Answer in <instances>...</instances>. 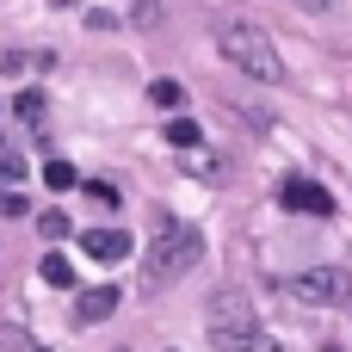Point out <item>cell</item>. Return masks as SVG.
Wrapping results in <instances>:
<instances>
[{"mask_svg": "<svg viewBox=\"0 0 352 352\" xmlns=\"http://www.w3.org/2000/svg\"><path fill=\"white\" fill-rule=\"evenodd\" d=\"M198 254H204V235L192 223H161L155 241H148V254H142V266H136V291L142 297H161L167 285H179L198 266Z\"/></svg>", "mask_w": 352, "mask_h": 352, "instance_id": "cell-1", "label": "cell"}, {"mask_svg": "<svg viewBox=\"0 0 352 352\" xmlns=\"http://www.w3.org/2000/svg\"><path fill=\"white\" fill-rule=\"evenodd\" d=\"M217 50H223V62L229 68H241L248 80H266V87H278L285 80V56H278V43L260 31V25H223L217 31Z\"/></svg>", "mask_w": 352, "mask_h": 352, "instance_id": "cell-2", "label": "cell"}, {"mask_svg": "<svg viewBox=\"0 0 352 352\" xmlns=\"http://www.w3.org/2000/svg\"><path fill=\"white\" fill-rule=\"evenodd\" d=\"M204 334H210V346L217 352H254L260 346V316H254V303L248 297H210V309H204Z\"/></svg>", "mask_w": 352, "mask_h": 352, "instance_id": "cell-3", "label": "cell"}, {"mask_svg": "<svg viewBox=\"0 0 352 352\" xmlns=\"http://www.w3.org/2000/svg\"><path fill=\"white\" fill-rule=\"evenodd\" d=\"M285 297L303 303V309H346L352 303V272H340V266H309V272L285 278Z\"/></svg>", "mask_w": 352, "mask_h": 352, "instance_id": "cell-4", "label": "cell"}, {"mask_svg": "<svg viewBox=\"0 0 352 352\" xmlns=\"http://www.w3.org/2000/svg\"><path fill=\"white\" fill-rule=\"evenodd\" d=\"M278 198H285V210H297V217H328V210H334L328 186H316V179H303V173H291V179L278 186Z\"/></svg>", "mask_w": 352, "mask_h": 352, "instance_id": "cell-5", "label": "cell"}, {"mask_svg": "<svg viewBox=\"0 0 352 352\" xmlns=\"http://www.w3.org/2000/svg\"><path fill=\"white\" fill-rule=\"evenodd\" d=\"M80 248H87L99 266H111V260H124V254H130V235H118V229H87V235H80Z\"/></svg>", "mask_w": 352, "mask_h": 352, "instance_id": "cell-6", "label": "cell"}, {"mask_svg": "<svg viewBox=\"0 0 352 352\" xmlns=\"http://www.w3.org/2000/svg\"><path fill=\"white\" fill-rule=\"evenodd\" d=\"M118 303H124V297H118L111 285H99V291H87V297L74 303V322H80V328H93V322H105V316H111Z\"/></svg>", "mask_w": 352, "mask_h": 352, "instance_id": "cell-7", "label": "cell"}, {"mask_svg": "<svg viewBox=\"0 0 352 352\" xmlns=\"http://www.w3.org/2000/svg\"><path fill=\"white\" fill-rule=\"evenodd\" d=\"M37 272H43V285H56V291H68V285H74V266H68L62 254H50V260H43Z\"/></svg>", "mask_w": 352, "mask_h": 352, "instance_id": "cell-8", "label": "cell"}, {"mask_svg": "<svg viewBox=\"0 0 352 352\" xmlns=\"http://www.w3.org/2000/svg\"><path fill=\"white\" fill-rule=\"evenodd\" d=\"M148 99H155L161 111H179V105H186V93H179V80H155V87H148Z\"/></svg>", "mask_w": 352, "mask_h": 352, "instance_id": "cell-9", "label": "cell"}, {"mask_svg": "<svg viewBox=\"0 0 352 352\" xmlns=\"http://www.w3.org/2000/svg\"><path fill=\"white\" fill-rule=\"evenodd\" d=\"M12 111H19L25 124H37V118H43V93H37V87H25V93L12 99Z\"/></svg>", "mask_w": 352, "mask_h": 352, "instance_id": "cell-10", "label": "cell"}, {"mask_svg": "<svg viewBox=\"0 0 352 352\" xmlns=\"http://www.w3.org/2000/svg\"><path fill=\"white\" fill-rule=\"evenodd\" d=\"M167 142H173V148H198V124H192V118H173V124H167Z\"/></svg>", "mask_w": 352, "mask_h": 352, "instance_id": "cell-11", "label": "cell"}, {"mask_svg": "<svg viewBox=\"0 0 352 352\" xmlns=\"http://www.w3.org/2000/svg\"><path fill=\"white\" fill-rule=\"evenodd\" d=\"M43 186H50V192H68V186H74V167H68V161H50V167H43Z\"/></svg>", "mask_w": 352, "mask_h": 352, "instance_id": "cell-12", "label": "cell"}, {"mask_svg": "<svg viewBox=\"0 0 352 352\" xmlns=\"http://www.w3.org/2000/svg\"><path fill=\"white\" fill-rule=\"evenodd\" d=\"M0 217H25V192L19 186H0Z\"/></svg>", "mask_w": 352, "mask_h": 352, "instance_id": "cell-13", "label": "cell"}, {"mask_svg": "<svg viewBox=\"0 0 352 352\" xmlns=\"http://www.w3.org/2000/svg\"><path fill=\"white\" fill-rule=\"evenodd\" d=\"M87 198H93V204H99V210H118V192H111V186H105V179H93V186H87Z\"/></svg>", "mask_w": 352, "mask_h": 352, "instance_id": "cell-14", "label": "cell"}, {"mask_svg": "<svg viewBox=\"0 0 352 352\" xmlns=\"http://www.w3.org/2000/svg\"><path fill=\"white\" fill-rule=\"evenodd\" d=\"M37 229L56 241V235H68V217H62V210H43V217H37Z\"/></svg>", "mask_w": 352, "mask_h": 352, "instance_id": "cell-15", "label": "cell"}, {"mask_svg": "<svg viewBox=\"0 0 352 352\" xmlns=\"http://www.w3.org/2000/svg\"><path fill=\"white\" fill-rule=\"evenodd\" d=\"M303 6H316V12H328V6H334V0H303Z\"/></svg>", "mask_w": 352, "mask_h": 352, "instance_id": "cell-16", "label": "cell"}, {"mask_svg": "<svg viewBox=\"0 0 352 352\" xmlns=\"http://www.w3.org/2000/svg\"><path fill=\"white\" fill-rule=\"evenodd\" d=\"M322 352H340V346H322Z\"/></svg>", "mask_w": 352, "mask_h": 352, "instance_id": "cell-17", "label": "cell"}, {"mask_svg": "<svg viewBox=\"0 0 352 352\" xmlns=\"http://www.w3.org/2000/svg\"><path fill=\"white\" fill-rule=\"evenodd\" d=\"M346 309H352V303H346Z\"/></svg>", "mask_w": 352, "mask_h": 352, "instance_id": "cell-18", "label": "cell"}]
</instances>
